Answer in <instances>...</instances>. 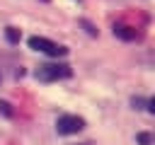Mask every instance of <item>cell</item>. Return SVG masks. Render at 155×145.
<instances>
[{
	"label": "cell",
	"instance_id": "cell-1",
	"mask_svg": "<svg viewBox=\"0 0 155 145\" xmlns=\"http://www.w3.org/2000/svg\"><path fill=\"white\" fill-rule=\"evenodd\" d=\"M73 70L68 63H44L36 68V80L41 82H56V80H65L70 77Z\"/></svg>",
	"mask_w": 155,
	"mask_h": 145
},
{
	"label": "cell",
	"instance_id": "cell-2",
	"mask_svg": "<svg viewBox=\"0 0 155 145\" xmlns=\"http://www.w3.org/2000/svg\"><path fill=\"white\" fill-rule=\"evenodd\" d=\"M29 48L41 51V53L53 56V58H58V56H65V53H68V48H65V46H61V44H56V41H51V39H44V36H31V39H29Z\"/></svg>",
	"mask_w": 155,
	"mask_h": 145
},
{
	"label": "cell",
	"instance_id": "cell-3",
	"mask_svg": "<svg viewBox=\"0 0 155 145\" xmlns=\"http://www.w3.org/2000/svg\"><path fill=\"white\" fill-rule=\"evenodd\" d=\"M82 128H85V121L80 116H73V114H65L56 121V130L61 135H73V133H80Z\"/></svg>",
	"mask_w": 155,
	"mask_h": 145
},
{
	"label": "cell",
	"instance_id": "cell-4",
	"mask_svg": "<svg viewBox=\"0 0 155 145\" xmlns=\"http://www.w3.org/2000/svg\"><path fill=\"white\" fill-rule=\"evenodd\" d=\"M114 36H119L124 41H133V39H138V31L128 24H114Z\"/></svg>",
	"mask_w": 155,
	"mask_h": 145
},
{
	"label": "cell",
	"instance_id": "cell-5",
	"mask_svg": "<svg viewBox=\"0 0 155 145\" xmlns=\"http://www.w3.org/2000/svg\"><path fill=\"white\" fill-rule=\"evenodd\" d=\"M5 39H7L10 44H19L22 34H19V29H15V27H7V29H5Z\"/></svg>",
	"mask_w": 155,
	"mask_h": 145
},
{
	"label": "cell",
	"instance_id": "cell-6",
	"mask_svg": "<svg viewBox=\"0 0 155 145\" xmlns=\"http://www.w3.org/2000/svg\"><path fill=\"white\" fill-rule=\"evenodd\" d=\"M136 140H138V145H153V135L150 133H138Z\"/></svg>",
	"mask_w": 155,
	"mask_h": 145
},
{
	"label": "cell",
	"instance_id": "cell-7",
	"mask_svg": "<svg viewBox=\"0 0 155 145\" xmlns=\"http://www.w3.org/2000/svg\"><path fill=\"white\" fill-rule=\"evenodd\" d=\"M131 104H133V109H145V106H148V99H140V97H133V99H131Z\"/></svg>",
	"mask_w": 155,
	"mask_h": 145
},
{
	"label": "cell",
	"instance_id": "cell-8",
	"mask_svg": "<svg viewBox=\"0 0 155 145\" xmlns=\"http://www.w3.org/2000/svg\"><path fill=\"white\" fill-rule=\"evenodd\" d=\"M0 111H2L5 116H10V114H12V109H10V104H7V102H0Z\"/></svg>",
	"mask_w": 155,
	"mask_h": 145
},
{
	"label": "cell",
	"instance_id": "cell-9",
	"mask_svg": "<svg viewBox=\"0 0 155 145\" xmlns=\"http://www.w3.org/2000/svg\"><path fill=\"white\" fill-rule=\"evenodd\" d=\"M82 27H85V29H87V34H92V36H94V34H97V29H92V24H90V22H82Z\"/></svg>",
	"mask_w": 155,
	"mask_h": 145
},
{
	"label": "cell",
	"instance_id": "cell-10",
	"mask_svg": "<svg viewBox=\"0 0 155 145\" xmlns=\"http://www.w3.org/2000/svg\"><path fill=\"white\" fill-rule=\"evenodd\" d=\"M80 145H92V143H80Z\"/></svg>",
	"mask_w": 155,
	"mask_h": 145
},
{
	"label": "cell",
	"instance_id": "cell-11",
	"mask_svg": "<svg viewBox=\"0 0 155 145\" xmlns=\"http://www.w3.org/2000/svg\"><path fill=\"white\" fill-rule=\"evenodd\" d=\"M44 2H48V0H44Z\"/></svg>",
	"mask_w": 155,
	"mask_h": 145
}]
</instances>
